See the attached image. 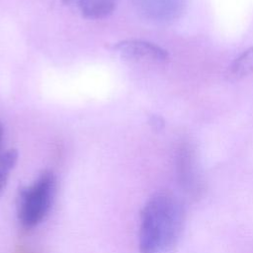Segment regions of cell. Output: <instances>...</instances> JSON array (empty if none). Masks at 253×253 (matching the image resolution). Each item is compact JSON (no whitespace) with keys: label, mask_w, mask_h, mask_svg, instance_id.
Here are the masks:
<instances>
[{"label":"cell","mask_w":253,"mask_h":253,"mask_svg":"<svg viewBox=\"0 0 253 253\" xmlns=\"http://www.w3.org/2000/svg\"><path fill=\"white\" fill-rule=\"evenodd\" d=\"M18 160V152L16 149H9L0 156V195L6 188L10 174L14 169Z\"/></svg>","instance_id":"obj_8"},{"label":"cell","mask_w":253,"mask_h":253,"mask_svg":"<svg viewBox=\"0 0 253 253\" xmlns=\"http://www.w3.org/2000/svg\"><path fill=\"white\" fill-rule=\"evenodd\" d=\"M56 192V178L43 171L32 184L21 188L17 198V216L26 229L38 226L48 214Z\"/></svg>","instance_id":"obj_2"},{"label":"cell","mask_w":253,"mask_h":253,"mask_svg":"<svg viewBox=\"0 0 253 253\" xmlns=\"http://www.w3.org/2000/svg\"><path fill=\"white\" fill-rule=\"evenodd\" d=\"M185 217V208L175 194L154 193L140 211L139 253H172L181 239Z\"/></svg>","instance_id":"obj_1"},{"label":"cell","mask_w":253,"mask_h":253,"mask_svg":"<svg viewBox=\"0 0 253 253\" xmlns=\"http://www.w3.org/2000/svg\"><path fill=\"white\" fill-rule=\"evenodd\" d=\"M177 175L181 188L191 197L198 198L204 189L197 169L195 152L191 145L183 143L177 154Z\"/></svg>","instance_id":"obj_3"},{"label":"cell","mask_w":253,"mask_h":253,"mask_svg":"<svg viewBox=\"0 0 253 253\" xmlns=\"http://www.w3.org/2000/svg\"><path fill=\"white\" fill-rule=\"evenodd\" d=\"M2 140H3V126L0 122V156H1V146H2Z\"/></svg>","instance_id":"obj_9"},{"label":"cell","mask_w":253,"mask_h":253,"mask_svg":"<svg viewBox=\"0 0 253 253\" xmlns=\"http://www.w3.org/2000/svg\"><path fill=\"white\" fill-rule=\"evenodd\" d=\"M114 49L122 57L134 61L165 62L169 59L166 49L161 46L141 40H125L117 42Z\"/></svg>","instance_id":"obj_4"},{"label":"cell","mask_w":253,"mask_h":253,"mask_svg":"<svg viewBox=\"0 0 253 253\" xmlns=\"http://www.w3.org/2000/svg\"><path fill=\"white\" fill-rule=\"evenodd\" d=\"M144 17L157 22H168L179 17L185 0H132Z\"/></svg>","instance_id":"obj_5"},{"label":"cell","mask_w":253,"mask_h":253,"mask_svg":"<svg viewBox=\"0 0 253 253\" xmlns=\"http://www.w3.org/2000/svg\"><path fill=\"white\" fill-rule=\"evenodd\" d=\"M253 72V46L244 50L230 65V74L236 79H241Z\"/></svg>","instance_id":"obj_7"},{"label":"cell","mask_w":253,"mask_h":253,"mask_svg":"<svg viewBox=\"0 0 253 253\" xmlns=\"http://www.w3.org/2000/svg\"><path fill=\"white\" fill-rule=\"evenodd\" d=\"M64 4L76 8L78 12L88 19H103L111 15L117 0H61Z\"/></svg>","instance_id":"obj_6"}]
</instances>
